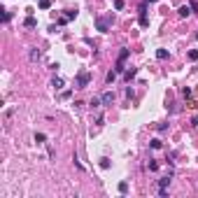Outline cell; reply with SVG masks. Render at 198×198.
Listing matches in <instances>:
<instances>
[{
    "label": "cell",
    "mask_w": 198,
    "mask_h": 198,
    "mask_svg": "<svg viewBox=\"0 0 198 198\" xmlns=\"http://www.w3.org/2000/svg\"><path fill=\"white\" fill-rule=\"evenodd\" d=\"M191 124H194V126H198V117H194V119H191Z\"/></svg>",
    "instance_id": "e0dca14e"
},
{
    "label": "cell",
    "mask_w": 198,
    "mask_h": 198,
    "mask_svg": "<svg viewBox=\"0 0 198 198\" xmlns=\"http://www.w3.org/2000/svg\"><path fill=\"white\" fill-rule=\"evenodd\" d=\"M140 26H147V14H145V7H140Z\"/></svg>",
    "instance_id": "8992f818"
},
{
    "label": "cell",
    "mask_w": 198,
    "mask_h": 198,
    "mask_svg": "<svg viewBox=\"0 0 198 198\" xmlns=\"http://www.w3.org/2000/svg\"><path fill=\"white\" fill-rule=\"evenodd\" d=\"M51 86H56V89H61V86H63V82H61V79H58V77H56V79H54V82H51Z\"/></svg>",
    "instance_id": "5bb4252c"
},
{
    "label": "cell",
    "mask_w": 198,
    "mask_h": 198,
    "mask_svg": "<svg viewBox=\"0 0 198 198\" xmlns=\"http://www.w3.org/2000/svg\"><path fill=\"white\" fill-rule=\"evenodd\" d=\"M177 14H179V16H189V14H191V7H187V5H182V7L177 9Z\"/></svg>",
    "instance_id": "277c9868"
},
{
    "label": "cell",
    "mask_w": 198,
    "mask_h": 198,
    "mask_svg": "<svg viewBox=\"0 0 198 198\" xmlns=\"http://www.w3.org/2000/svg\"><path fill=\"white\" fill-rule=\"evenodd\" d=\"M89 82H91V75H89V72H79V75H77V89H84Z\"/></svg>",
    "instance_id": "7a4b0ae2"
},
{
    "label": "cell",
    "mask_w": 198,
    "mask_h": 198,
    "mask_svg": "<svg viewBox=\"0 0 198 198\" xmlns=\"http://www.w3.org/2000/svg\"><path fill=\"white\" fill-rule=\"evenodd\" d=\"M37 58H40V51L33 49V51H31V61H37Z\"/></svg>",
    "instance_id": "4fadbf2b"
},
{
    "label": "cell",
    "mask_w": 198,
    "mask_h": 198,
    "mask_svg": "<svg viewBox=\"0 0 198 198\" xmlns=\"http://www.w3.org/2000/svg\"><path fill=\"white\" fill-rule=\"evenodd\" d=\"M126 191H128V184L121 182V184H119V194H126Z\"/></svg>",
    "instance_id": "8fae6325"
},
{
    "label": "cell",
    "mask_w": 198,
    "mask_h": 198,
    "mask_svg": "<svg viewBox=\"0 0 198 198\" xmlns=\"http://www.w3.org/2000/svg\"><path fill=\"white\" fill-rule=\"evenodd\" d=\"M110 24H112V14H110V16H100L98 21H96V26H98V31H100V33H107Z\"/></svg>",
    "instance_id": "6da1fadb"
},
{
    "label": "cell",
    "mask_w": 198,
    "mask_h": 198,
    "mask_svg": "<svg viewBox=\"0 0 198 198\" xmlns=\"http://www.w3.org/2000/svg\"><path fill=\"white\" fill-rule=\"evenodd\" d=\"M112 98H114L112 93H103V98H100V103H103V105H110V103H112Z\"/></svg>",
    "instance_id": "5b68a950"
},
{
    "label": "cell",
    "mask_w": 198,
    "mask_h": 198,
    "mask_svg": "<svg viewBox=\"0 0 198 198\" xmlns=\"http://www.w3.org/2000/svg\"><path fill=\"white\" fill-rule=\"evenodd\" d=\"M189 58H191V61H198V49H191V51H189Z\"/></svg>",
    "instance_id": "30bf717a"
},
{
    "label": "cell",
    "mask_w": 198,
    "mask_h": 198,
    "mask_svg": "<svg viewBox=\"0 0 198 198\" xmlns=\"http://www.w3.org/2000/svg\"><path fill=\"white\" fill-rule=\"evenodd\" d=\"M135 72H137L135 68H131V70H126V79H131V77H135Z\"/></svg>",
    "instance_id": "7c38bea8"
},
{
    "label": "cell",
    "mask_w": 198,
    "mask_h": 198,
    "mask_svg": "<svg viewBox=\"0 0 198 198\" xmlns=\"http://www.w3.org/2000/svg\"><path fill=\"white\" fill-rule=\"evenodd\" d=\"M128 54H131V49H121V54H119V61H117V72H121V70H124V61L128 58Z\"/></svg>",
    "instance_id": "3957f363"
},
{
    "label": "cell",
    "mask_w": 198,
    "mask_h": 198,
    "mask_svg": "<svg viewBox=\"0 0 198 198\" xmlns=\"http://www.w3.org/2000/svg\"><path fill=\"white\" fill-rule=\"evenodd\" d=\"M35 142H44V135L42 133H35Z\"/></svg>",
    "instance_id": "2e32d148"
},
{
    "label": "cell",
    "mask_w": 198,
    "mask_h": 198,
    "mask_svg": "<svg viewBox=\"0 0 198 198\" xmlns=\"http://www.w3.org/2000/svg\"><path fill=\"white\" fill-rule=\"evenodd\" d=\"M196 40H198V33H196Z\"/></svg>",
    "instance_id": "ac0fdd59"
},
{
    "label": "cell",
    "mask_w": 198,
    "mask_h": 198,
    "mask_svg": "<svg viewBox=\"0 0 198 198\" xmlns=\"http://www.w3.org/2000/svg\"><path fill=\"white\" fill-rule=\"evenodd\" d=\"M26 26H28V28H33V26H35V19H33V16H28V19H26Z\"/></svg>",
    "instance_id": "9a60e30c"
},
{
    "label": "cell",
    "mask_w": 198,
    "mask_h": 198,
    "mask_svg": "<svg viewBox=\"0 0 198 198\" xmlns=\"http://www.w3.org/2000/svg\"><path fill=\"white\" fill-rule=\"evenodd\" d=\"M156 58H159V61L168 58V51H165V49H159V51H156Z\"/></svg>",
    "instance_id": "52a82bcc"
},
{
    "label": "cell",
    "mask_w": 198,
    "mask_h": 198,
    "mask_svg": "<svg viewBox=\"0 0 198 198\" xmlns=\"http://www.w3.org/2000/svg\"><path fill=\"white\" fill-rule=\"evenodd\" d=\"M168 184H170V175H168V177H163V179H159V187H161V189H165Z\"/></svg>",
    "instance_id": "ba28073f"
},
{
    "label": "cell",
    "mask_w": 198,
    "mask_h": 198,
    "mask_svg": "<svg viewBox=\"0 0 198 198\" xmlns=\"http://www.w3.org/2000/svg\"><path fill=\"white\" fill-rule=\"evenodd\" d=\"M51 7V0H40V9H49Z\"/></svg>",
    "instance_id": "9c48e42d"
}]
</instances>
